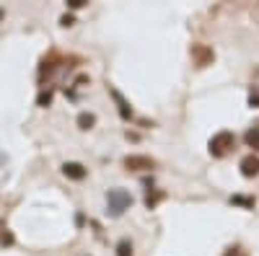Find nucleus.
<instances>
[{"instance_id":"obj_1","label":"nucleus","mask_w":259,"mask_h":256,"mask_svg":"<svg viewBox=\"0 0 259 256\" xmlns=\"http://www.w3.org/2000/svg\"><path fill=\"white\" fill-rule=\"evenodd\" d=\"M130 204H133V197H130L124 189H112L109 194H106V212H109L112 218H119Z\"/></svg>"},{"instance_id":"obj_2","label":"nucleus","mask_w":259,"mask_h":256,"mask_svg":"<svg viewBox=\"0 0 259 256\" xmlns=\"http://www.w3.org/2000/svg\"><path fill=\"white\" fill-rule=\"evenodd\" d=\"M233 142H236L233 132H218V135H212V140H210V153H212V156H223L228 147H233Z\"/></svg>"},{"instance_id":"obj_3","label":"nucleus","mask_w":259,"mask_h":256,"mask_svg":"<svg viewBox=\"0 0 259 256\" xmlns=\"http://www.w3.org/2000/svg\"><path fill=\"white\" fill-rule=\"evenodd\" d=\"M156 163L145 158V156H127L124 158V168H133V171H148V168H153Z\"/></svg>"},{"instance_id":"obj_4","label":"nucleus","mask_w":259,"mask_h":256,"mask_svg":"<svg viewBox=\"0 0 259 256\" xmlns=\"http://www.w3.org/2000/svg\"><path fill=\"white\" fill-rule=\"evenodd\" d=\"M241 174L246 176V179H251V176H256L259 174V158L256 156H246V158H241Z\"/></svg>"},{"instance_id":"obj_5","label":"nucleus","mask_w":259,"mask_h":256,"mask_svg":"<svg viewBox=\"0 0 259 256\" xmlns=\"http://www.w3.org/2000/svg\"><path fill=\"white\" fill-rule=\"evenodd\" d=\"M62 171H65V176H70V179H83L85 176V168L80 163H65Z\"/></svg>"},{"instance_id":"obj_6","label":"nucleus","mask_w":259,"mask_h":256,"mask_svg":"<svg viewBox=\"0 0 259 256\" xmlns=\"http://www.w3.org/2000/svg\"><path fill=\"white\" fill-rule=\"evenodd\" d=\"M192 57L200 62V65H207V62L212 60V52L205 49V47H192Z\"/></svg>"},{"instance_id":"obj_7","label":"nucleus","mask_w":259,"mask_h":256,"mask_svg":"<svg viewBox=\"0 0 259 256\" xmlns=\"http://www.w3.org/2000/svg\"><path fill=\"white\" fill-rule=\"evenodd\" d=\"M117 256H133V243H130L127 238H122L117 243Z\"/></svg>"},{"instance_id":"obj_8","label":"nucleus","mask_w":259,"mask_h":256,"mask_svg":"<svg viewBox=\"0 0 259 256\" xmlns=\"http://www.w3.org/2000/svg\"><path fill=\"white\" fill-rule=\"evenodd\" d=\"M112 96H114V101H117V104H119V114H122V117H124V119H130V117H133V112H130V109H127V104H124V101H122V96H119V93H117V91H112Z\"/></svg>"},{"instance_id":"obj_9","label":"nucleus","mask_w":259,"mask_h":256,"mask_svg":"<svg viewBox=\"0 0 259 256\" xmlns=\"http://www.w3.org/2000/svg\"><path fill=\"white\" fill-rule=\"evenodd\" d=\"M246 145L254 147V150H259V130H249L246 132Z\"/></svg>"},{"instance_id":"obj_10","label":"nucleus","mask_w":259,"mask_h":256,"mask_svg":"<svg viewBox=\"0 0 259 256\" xmlns=\"http://www.w3.org/2000/svg\"><path fill=\"white\" fill-rule=\"evenodd\" d=\"M78 124H80V130H89V127L94 124V114H80L78 117Z\"/></svg>"},{"instance_id":"obj_11","label":"nucleus","mask_w":259,"mask_h":256,"mask_svg":"<svg viewBox=\"0 0 259 256\" xmlns=\"http://www.w3.org/2000/svg\"><path fill=\"white\" fill-rule=\"evenodd\" d=\"M231 204H244V207H254V199H249V197H231Z\"/></svg>"},{"instance_id":"obj_12","label":"nucleus","mask_w":259,"mask_h":256,"mask_svg":"<svg viewBox=\"0 0 259 256\" xmlns=\"http://www.w3.org/2000/svg\"><path fill=\"white\" fill-rule=\"evenodd\" d=\"M161 197H163L161 191H158V194H148V197H145V204H148V207H156V202H158Z\"/></svg>"},{"instance_id":"obj_13","label":"nucleus","mask_w":259,"mask_h":256,"mask_svg":"<svg viewBox=\"0 0 259 256\" xmlns=\"http://www.w3.org/2000/svg\"><path fill=\"white\" fill-rule=\"evenodd\" d=\"M249 104H251V106H259V93H251V96H249Z\"/></svg>"}]
</instances>
